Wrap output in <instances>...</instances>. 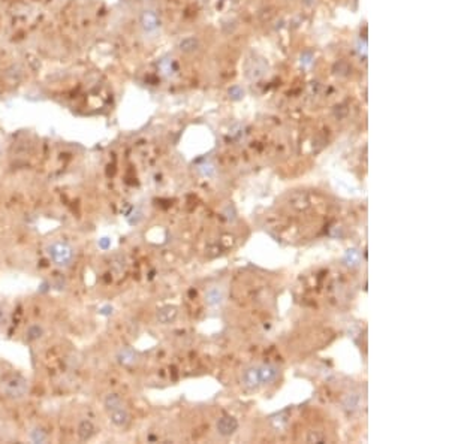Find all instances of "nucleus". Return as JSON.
<instances>
[{
  "mask_svg": "<svg viewBox=\"0 0 449 444\" xmlns=\"http://www.w3.org/2000/svg\"><path fill=\"white\" fill-rule=\"evenodd\" d=\"M104 407H105V411L108 413V417H110L112 425H115L117 428L129 426L132 417H130V413L120 395L108 393L104 398Z\"/></svg>",
  "mask_w": 449,
  "mask_h": 444,
  "instance_id": "f257e3e1",
  "label": "nucleus"
},
{
  "mask_svg": "<svg viewBox=\"0 0 449 444\" xmlns=\"http://www.w3.org/2000/svg\"><path fill=\"white\" fill-rule=\"evenodd\" d=\"M30 389L29 380L20 374H11L6 375L0 381V392L5 398L12 401H20L27 396Z\"/></svg>",
  "mask_w": 449,
  "mask_h": 444,
  "instance_id": "f03ea898",
  "label": "nucleus"
},
{
  "mask_svg": "<svg viewBox=\"0 0 449 444\" xmlns=\"http://www.w3.org/2000/svg\"><path fill=\"white\" fill-rule=\"evenodd\" d=\"M47 254L50 260L57 266V268H69L75 259V250L74 247L66 242V241H56L47 247Z\"/></svg>",
  "mask_w": 449,
  "mask_h": 444,
  "instance_id": "7ed1b4c3",
  "label": "nucleus"
},
{
  "mask_svg": "<svg viewBox=\"0 0 449 444\" xmlns=\"http://www.w3.org/2000/svg\"><path fill=\"white\" fill-rule=\"evenodd\" d=\"M139 24L142 27V30L145 33H153L157 30V27L160 26V20L156 11L153 9H145L141 12L139 15Z\"/></svg>",
  "mask_w": 449,
  "mask_h": 444,
  "instance_id": "20e7f679",
  "label": "nucleus"
},
{
  "mask_svg": "<svg viewBox=\"0 0 449 444\" xmlns=\"http://www.w3.org/2000/svg\"><path fill=\"white\" fill-rule=\"evenodd\" d=\"M96 434V426L92 420L89 419H83L80 420L78 426H77V435L80 441H89L95 437Z\"/></svg>",
  "mask_w": 449,
  "mask_h": 444,
  "instance_id": "39448f33",
  "label": "nucleus"
},
{
  "mask_svg": "<svg viewBox=\"0 0 449 444\" xmlns=\"http://www.w3.org/2000/svg\"><path fill=\"white\" fill-rule=\"evenodd\" d=\"M216 428H217V432L220 435L229 437V435H232L238 429V422H237V419H234L231 416H223L222 419H219Z\"/></svg>",
  "mask_w": 449,
  "mask_h": 444,
  "instance_id": "423d86ee",
  "label": "nucleus"
},
{
  "mask_svg": "<svg viewBox=\"0 0 449 444\" xmlns=\"http://www.w3.org/2000/svg\"><path fill=\"white\" fill-rule=\"evenodd\" d=\"M177 314H178L177 307H174V305H165V307H162V308L157 310L156 319L162 325H169V323H172L177 319Z\"/></svg>",
  "mask_w": 449,
  "mask_h": 444,
  "instance_id": "0eeeda50",
  "label": "nucleus"
},
{
  "mask_svg": "<svg viewBox=\"0 0 449 444\" xmlns=\"http://www.w3.org/2000/svg\"><path fill=\"white\" fill-rule=\"evenodd\" d=\"M201 48V41L196 36H186L178 42V50L183 54H193Z\"/></svg>",
  "mask_w": 449,
  "mask_h": 444,
  "instance_id": "6e6552de",
  "label": "nucleus"
},
{
  "mask_svg": "<svg viewBox=\"0 0 449 444\" xmlns=\"http://www.w3.org/2000/svg\"><path fill=\"white\" fill-rule=\"evenodd\" d=\"M117 360L118 363H121L123 366H133L138 362V354L135 350H132L130 347H124L121 350H118L117 353Z\"/></svg>",
  "mask_w": 449,
  "mask_h": 444,
  "instance_id": "1a4fd4ad",
  "label": "nucleus"
},
{
  "mask_svg": "<svg viewBox=\"0 0 449 444\" xmlns=\"http://www.w3.org/2000/svg\"><path fill=\"white\" fill-rule=\"evenodd\" d=\"M259 369V378H261V383L267 384V383H271L274 381L279 374H280V369L276 366V365H262Z\"/></svg>",
  "mask_w": 449,
  "mask_h": 444,
  "instance_id": "9d476101",
  "label": "nucleus"
},
{
  "mask_svg": "<svg viewBox=\"0 0 449 444\" xmlns=\"http://www.w3.org/2000/svg\"><path fill=\"white\" fill-rule=\"evenodd\" d=\"M24 77V71L21 68V65L18 63H12L5 69V80L9 81L11 84H17L23 80Z\"/></svg>",
  "mask_w": 449,
  "mask_h": 444,
  "instance_id": "9b49d317",
  "label": "nucleus"
},
{
  "mask_svg": "<svg viewBox=\"0 0 449 444\" xmlns=\"http://www.w3.org/2000/svg\"><path fill=\"white\" fill-rule=\"evenodd\" d=\"M243 384L249 389H255L261 384L259 378V369L258 368H249L243 372Z\"/></svg>",
  "mask_w": 449,
  "mask_h": 444,
  "instance_id": "f8f14e48",
  "label": "nucleus"
},
{
  "mask_svg": "<svg viewBox=\"0 0 449 444\" xmlns=\"http://www.w3.org/2000/svg\"><path fill=\"white\" fill-rule=\"evenodd\" d=\"M291 205L297 210H306L309 205H310V201H309V196L306 193H301V192H297L291 196L289 199Z\"/></svg>",
  "mask_w": 449,
  "mask_h": 444,
  "instance_id": "ddd939ff",
  "label": "nucleus"
},
{
  "mask_svg": "<svg viewBox=\"0 0 449 444\" xmlns=\"http://www.w3.org/2000/svg\"><path fill=\"white\" fill-rule=\"evenodd\" d=\"M264 74H265V65L261 60L252 62V68L247 66V77L252 80H259L261 77H264Z\"/></svg>",
  "mask_w": 449,
  "mask_h": 444,
  "instance_id": "4468645a",
  "label": "nucleus"
},
{
  "mask_svg": "<svg viewBox=\"0 0 449 444\" xmlns=\"http://www.w3.org/2000/svg\"><path fill=\"white\" fill-rule=\"evenodd\" d=\"M205 299H207V304H208V305L216 307V305H220V304H222V301H223V293H222V290H219L217 287H214V289H210V290L207 292Z\"/></svg>",
  "mask_w": 449,
  "mask_h": 444,
  "instance_id": "2eb2a0df",
  "label": "nucleus"
},
{
  "mask_svg": "<svg viewBox=\"0 0 449 444\" xmlns=\"http://www.w3.org/2000/svg\"><path fill=\"white\" fill-rule=\"evenodd\" d=\"M42 335H44V328L41 325H30L26 331L27 341H36V339L42 338Z\"/></svg>",
  "mask_w": 449,
  "mask_h": 444,
  "instance_id": "dca6fc26",
  "label": "nucleus"
},
{
  "mask_svg": "<svg viewBox=\"0 0 449 444\" xmlns=\"http://www.w3.org/2000/svg\"><path fill=\"white\" fill-rule=\"evenodd\" d=\"M30 440L33 443H45L48 440V434L42 428H33L30 431Z\"/></svg>",
  "mask_w": 449,
  "mask_h": 444,
  "instance_id": "f3484780",
  "label": "nucleus"
},
{
  "mask_svg": "<svg viewBox=\"0 0 449 444\" xmlns=\"http://www.w3.org/2000/svg\"><path fill=\"white\" fill-rule=\"evenodd\" d=\"M344 259H346V263H347L349 266H356V265L359 263V253H358L355 248L347 250Z\"/></svg>",
  "mask_w": 449,
  "mask_h": 444,
  "instance_id": "a211bd4d",
  "label": "nucleus"
},
{
  "mask_svg": "<svg viewBox=\"0 0 449 444\" xmlns=\"http://www.w3.org/2000/svg\"><path fill=\"white\" fill-rule=\"evenodd\" d=\"M325 441V435L319 431H310V434L307 435V443H324Z\"/></svg>",
  "mask_w": 449,
  "mask_h": 444,
  "instance_id": "6ab92c4d",
  "label": "nucleus"
},
{
  "mask_svg": "<svg viewBox=\"0 0 449 444\" xmlns=\"http://www.w3.org/2000/svg\"><path fill=\"white\" fill-rule=\"evenodd\" d=\"M271 420H273V423H274L277 428H282V426L288 422V411H282L280 414L274 416Z\"/></svg>",
  "mask_w": 449,
  "mask_h": 444,
  "instance_id": "aec40b11",
  "label": "nucleus"
},
{
  "mask_svg": "<svg viewBox=\"0 0 449 444\" xmlns=\"http://www.w3.org/2000/svg\"><path fill=\"white\" fill-rule=\"evenodd\" d=\"M229 96H231L234 101H238V99H241V98L244 96V90H243L240 86H234V87H231V90H229Z\"/></svg>",
  "mask_w": 449,
  "mask_h": 444,
  "instance_id": "412c9836",
  "label": "nucleus"
},
{
  "mask_svg": "<svg viewBox=\"0 0 449 444\" xmlns=\"http://www.w3.org/2000/svg\"><path fill=\"white\" fill-rule=\"evenodd\" d=\"M344 408H347V410H353V408H356V405H358V398L355 396V395H349L347 398H346V401H344Z\"/></svg>",
  "mask_w": 449,
  "mask_h": 444,
  "instance_id": "4be33fe9",
  "label": "nucleus"
},
{
  "mask_svg": "<svg viewBox=\"0 0 449 444\" xmlns=\"http://www.w3.org/2000/svg\"><path fill=\"white\" fill-rule=\"evenodd\" d=\"M8 319H9V313L6 310V307L0 304V328L8 323Z\"/></svg>",
  "mask_w": 449,
  "mask_h": 444,
  "instance_id": "5701e85b",
  "label": "nucleus"
},
{
  "mask_svg": "<svg viewBox=\"0 0 449 444\" xmlns=\"http://www.w3.org/2000/svg\"><path fill=\"white\" fill-rule=\"evenodd\" d=\"M312 62H313V53L312 51H304L303 56H301V63L304 66H309Z\"/></svg>",
  "mask_w": 449,
  "mask_h": 444,
  "instance_id": "b1692460",
  "label": "nucleus"
},
{
  "mask_svg": "<svg viewBox=\"0 0 449 444\" xmlns=\"http://www.w3.org/2000/svg\"><path fill=\"white\" fill-rule=\"evenodd\" d=\"M201 172H202L204 175H213V174H214V168H213V165L207 163V165H202V166H201Z\"/></svg>",
  "mask_w": 449,
  "mask_h": 444,
  "instance_id": "393cba45",
  "label": "nucleus"
}]
</instances>
